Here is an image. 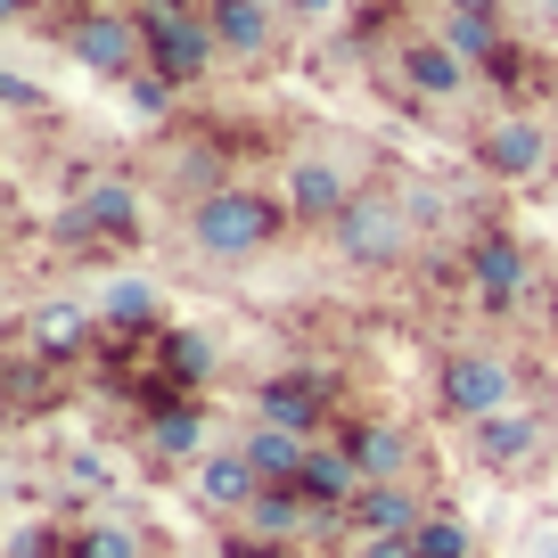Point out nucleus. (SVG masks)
I'll return each mask as SVG.
<instances>
[{"label":"nucleus","mask_w":558,"mask_h":558,"mask_svg":"<svg viewBox=\"0 0 558 558\" xmlns=\"http://www.w3.org/2000/svg\"><path fill=\"white\" fill-rule=\"evenodd\" d=\"M58 50H66L83 74H99V83L148 74V41H140V17L123 0H74L66 17H58Z\"/></svg>","instance_id":"obj_2"},{"label":"nucleus","mask_w":558,"mask_h":558,"mask_svg":"<svg viewBox=\"0 0 558 558\" xmlns=\"http://www.w3.org/2000/svg\"><path fill=\"white\" fill-rule=\"evenodd\" d=\"M279 9H288L296 25H337L345 17V0H279Z\"/></svg>","instance_id":"obj_31"},{"label":"nucleus","mask_w":558,"mask_h":558,"mask_svg":"<svg viewBox=\"0 0 558 558\" xmlns=\"http://www.w3.org/2000/svg\"><path fill=\"white\" fill-rule=\"evenodd\" d=\"M239 452H246V469L263 476V485H296L304 476V452H313V436H296V427H271V418H255L239 436Z\"/></svg>","instance_id":"obj_20"},{"label":"nucleus","mask_w":558,"mask_h":558,"mask_svg":"<svg viewBox=\"0 0 558 558\" xmlns=\"http://www.w3.org/2000/svg\"><path fill=\"white\" fill-rule=\"evenodd\" d=\"M525 17H534V25H558V0H525Z\"/></svg>","instance_id":"obj_34"},{"label":"nucleus","mask_w":558,"mask_h":558,"mask_svg":"<svg viewBox=\"0 0 558 558\" xmlns=\"http://www.w3.org/2000/svg\"><path fill=\"white\" fill-rule=\"evenodd\" d=\"M99 320H107V337H157L165 320H157V288L148 279H116L99 296Z\"/></svg>","instance_id":"obj_23"},{"label":"nucleus","mask_w":558,"mask_h":558,"mask_svg":"<svg viewBox=\"0 0 558 558\" xmlns=\"http://www.w3.org/2000/svg\"><path fill=\"white\" fill-rule=\"evenodd\" d=\"M107 337V320H99V304H41L34 320H25V353H41L50 369H66V362H83L90 345Z\"/></svg>","instance_id":"obj_12"},{"label":"nucleus","mask_w":558,"mask_h":558,"mask_svg":"<svg viewBox=\"0 0 558 558\" xmlns=\"http://www.w3.org/2000/svg\"><path fill=\"white\" fill-rule=\"evenodd\" d=\"M550 411H525V402H509V411L476 418L469 427V460L485 476H501V485H525V476H542V460H550Z\"/></svg>","instance_id":"obj_8"},{"label":"nucleus","mask_w":558,"mask_h":558,"mask_svg":"<svg viewBox=\"0 0 558 558\" xmlns=\"http://www.w3.org/2000/svg\"><path fill=\"white\" fill-rule=\"evenodd\" d=\"M66 558H148V542L123 518H83V525H66Z\"/></svg>","instance_id":"obj_24"},{"label":"nucleus","mask_w":558,"mask_h":558,"mask_svg":"<svg viewBox=\"0 0 558 558\" xmlns=\"http://www.w3.org/2000/svg\"><path fill=\"white\" fill-rule=\"evenodd\" d=\"M123 99H132V116L165 123V107H173V83H165V74L148 66V74H132V83H123Z\"/></svg>","instance_id":"obj_28"},{"label":"nucleus","mask_w":558,"mask_h":558,"mask_svg":"<svg viewBox=\"0 0 558 558\" xmlns=\"http://www.w3.org/2000/svg\"><path fill=\"white\" fill-rule=\"evenodd\" d=\"M157 378L173 386V395H206V378H214V337H197V329H157Z\"/></svg>","instance_id":"obj_21"},{"label":"nucleus","mask_w":558,"mask_h":558,"mask_svg":"<svg viewBox=\"0 0 558 558\" xmlns=\"http://www.w3.org/2000/svg\"><path fill=\"white\" fill-rule=\"evenodd\" d=\"M222 558H304V550H296V542H263V534H246V525H239V534L222 542Z\"/></svg>","instance_id":"obj_29"},{"label":"nucleus","mask_w":558,"mask_h":558,"mask_svg":"<svg viewBox=\"0 0 558 558\" xmlns=\"http://www.w3.org/2000/svg\"><path fill=\"white\" fill-rule=\"evenodd\" d=\"M66 485H83V493H107V460H99V452H74V460H66Z\"/></svg>","instance_id":"obj_32"},{"label":"nucleus","mask_w":558,"mask_h":558,"mask_svg":"<svg viewBox=\"0 0 558 558\" xmlns=\"http://www.w3.org/2000/svg\"><path fill=\"white\" fill-rule=\"evenodd\" d=\"M362 485H369V476H362V460L345 452V436H320L313 452H304L296 493H304L313 509H353V501H362Z\"/></svg>","instance_id":"obj_18"},{"label":"nucleus","mask_w":558,"mask_h":558,"mask_svg":"<svg viewBox=\"0 0 558 558\" xmlns=\"http://www.w3.org/2000/svg\"><path fill=\"white\" fill-rule=\"evenodd\" d=\"M123 9H132V0H123Z\"/></svg>","instance_id":"obj_35"},{"label":"nucleus","mask_w":558,"mask_h":558,"mask_svg":"<svg viewBox=\"0 0 558 558\" xmlns=\"http://www.w3.org/2000/svg\"><path fill=\"white\" fill-rule=\"evenodd\" d=\"M132 17H140V41H148V66L173 90H190L222 58V41L206 25V0H132Z\"/></svg>","instance_id":"obj_4"},{"label":"nucleus","mask_w":558,"mask_h":558,"mask_svg":"<svg viewBox=\"0 0 558 558\" xmlns=\"http://www.w3.org/2000/svg\"><path fill=\"white\" fill-rule=\"evenodd\" d=\"M329 411H337V378L329 369H279V378L255 386V418L271 427H296V436H329Z\"/></svg>","instance_id":"obj_11"},{"label":"nucleus","mask_w":558,"mask_h":558,"mask_svg":"<svg viewBox=\"0 0 558 558\" xmlns=\"http://www.w3.org/2000/svg\"><path fill=\"white\" fill-rule=\"evenodd\" d=\"M418 558H476V525L460 509H427L418 525Z\"/></svg>","instance_id":"obj_25"},{"label":"nucleus","mask_w":558,"mask_h":558,"mask_svg":"<svg viewBox=\"0 0 558 558\" xmlns=\"http://www.w3.org/2000/svg\"><path fill=\"white\" fill-rule=\"evenodd\" d=\"M534 246L518 239V230H476L469 246H460V288L476 296V313L493 320H518L525 304H534Z\"/></svg>","instance_id":"obj_5"},{"label":"nucleus","mask_w":558,"mask_h":558,"mask_svg":"<svg viewBox=\"0 0 558 558\" xmlns=\"http://www.w3.org/2000/svg\"><path fill=\"white\" fill-rule=\"evenodd\" d=\"M9 558H66V525L58 518H25L17 534H9Z\"/></svg>","instance_id":"obj_27"},{"label":"nucleus","mask_w":558,"mask_h":558,"mask_svg":"<svg viewBox=\"0 0 558 558\" xmlns=\"http://www.w3.org/2000/svg\"><path fill=\"white\" fill-rule=\"evenodd\" d=\"M353 558H418V534H353Z\"/></svg>","instance_id":"obj_30"},{"label":"nucleus","mask_w":558,"mask_h":558,"mask_svg":"<svg viewBox=\"0 0 558 558\" xmlns=\"http://www.w3.org/2000/svg\"><path fill=\"white\" fill-rule=\"evenodd\" d=\"M436 41L444 50H460L476 74L493 66V58L509 50V25H501V0H444V17H436Z\"/></svg>","instance_id":"obj_17"},{"label":"nucleus","mask_w":558,"mask_h":558,"mask_svg":"<svg viewBox=\"0 0 558 558\" xmlns=\"http://www.w3.org/2000/svg\"><path fill=\"white\" fill-rule=\"evenodd\" d=\"M395 83L411 90V99H460V90L476 83V66L460 50H444L436 34H418V41H395Z\"/></svg>","instance_id":"obj_14"},{"label":"nucleus","mask_w":558,"mask_h":558,"mask_svg":"<svg viewBox=\"0 0 558 558\" xmlns=\"http://www.w3.org/2000/svg\"><path fill=\"white\" fill-rule=\"evenodd\" d=\"M279 206H288V222H304V230H329L337 214L353 206V181L337 173L329 157H296V165H288V181H279Z\"/></svg>","instance_id":"obj_13"},{"label":"nucleus","mask_w":558,"mask_h":558,"mask_svg":"<svg viewBox=\"0 0 558 558\" xmlns=\"http://www.w3.org/2000/svg\"><path fill=\"white\" fill-rule=\"evenodd\" d=\"M190 485H197V509H206V518H230V525H239L246 509H255L263 476L246 469V452H239V444H214V452L190 469Z\"/></svg>","instance_id":"obj_15"},{"label":"nucleus","mask_w":558,"mask_h":558,"mask_svg":"<svg viewBox=\"0 0 558 558\" xmlns=\"http://www.w3.org/2000/svg\"><path fill=\"white\" fill-rule=\"evenodd\" d=\"M140 444H148V460H165V469H197V460L214 452L206 395H173V386H157V395L140 402Z\"/></svg>","instance_id":"obj_10"},{"label":"nucleus","mask_w":558,"mask_h":558,"mask_svg":"<svg viewBox=\"0 0 558 558\" xmlns=\"http://www.w3.org/2000/svg\"><path fill=\"white\" fill-rule=\"evenodd\" d=\"M427 493L418 485H362V501L345 509V525L353 534H418V525H427Z\"/></svg>","instance_id":"obj_19"},{"label":"nucleus","mask_w":558,"mask_h":558,"mask_svg":"<svg viewBox=\"0 0 558 558\" xmlns=\"http://www.w3.org/2000/svg\"><path fill=\"white\" fill-rule=\"evenodd\" d=\"M206 25L230 58H263L271 50V9L263 0H206Z\"/></svg>","instance_id":"obj_22"},{"label":"nucleus","mask_w":558,"mask_h":558,"mask_svg":"<svg viewBox=\"0 0 558 558\" xmlns=\"http://www.w3.org/2000/svg\"><path fill=\"white\" fill-rule=\"evenodd\" d=\"M181 230H190V255H206V263H255L263 246L288 230V206H279L271 190H246V181H230V190L197 197Z\"/></svg>","instance_id":"obj_1"},{"label":"nucleus","mask_w":558,"mask_h":558,"mask_svg":"<svg viewBox=\"0 0 558 558\" xmlns=\"http://www.w3.org/2000/svg\"><path fill=\"white\" fill-rule=\"evenodd\" d=\"M0 99L17 107V116H34V107H41V90H34V83H25V74H0Z\"/></svg>","instance_id":"obj_33"},{"label":"nucleus","mask_w":558,"mask_h":558,"mask_svg":"<svg viewBox=\"0 0 558 558\" xmlns=\"http://www.w3.org/2000/svg\"><path fill=\"white\" fill-rule=\"evenodd\" d=\"M476 165H485L493 181H509V190H534V181L558 173V132L534 116V107H509V116L485 123V140H476Z\"/></svg>","instance_id":"obj_9"},{"label":"nucleus","mask_w":558,"mask_h":558,"mask_svg":"<svg viewBox=\"0 0 558 558\" xmlns=\"http://www.w3.org/2000/svg\"><path fill=\"white\" fill-rule=\"evenodd\" d=\"M485 83H493V90H501V99H509V107H518V99H525V90H534V83H542V66H534V50H518V41H509V50H501V58H493V66H485Z\"/></svg>","instance_id":"obj_26"},{"label":"nucleus","mask_w":558,"mask_h":558,"mask_svg":"<svg viewBox=\"0 0 558 558\" xmlns=\"http://www.w3.org/2000/svg\"><path fill=\"white\" fill-rule=\"evenodd\" d=\"M337 436H345V452L362 460L369 485H411L418 476V444H411V427H395V418H353Z\"/></svg>","instance_id":"obj_16"},{"label":"nucleus","mask_w":558,"mask_h":558,"mask_svg":"<svg viewBox=\"0 0 558 558\" xmlns=\"http://www.w3.org/2000/svg\"><path fill=\"white\" fill-rule=\"evenodd\" d=\"M58 246L66 255H116V246H140V230H148V214H140V190L123 173H99L83 181V190L58 206Z\"/></svg>","instance_id":"obj_3"},{"label":"nucleus","mask_w":558,"mask_h":558,"mask_svg":"<svg viewBox=\"0 0 558 558\" xmlns=\"http://www.w3.org/2000/svg\"><path fill=\"white\" fill-rule=\"evenodd\" d=\"M518 386H525V369L509 362L501 345H452V353L436 362V402H444V418H460V427L509 411V402H518Z\"/></svg>","instance_id":"obj_6"},{"label":"nucleus","mask_w":558,"mask_h":558,"mask_svg":"<svg viewBox=\"0 0 558 558\" xmlns=\"http://www.w3.org/2000/svg\"><path fill=\"white\" fill-rule=\"evenodd\" d=\"M411 230H418V214L402 206L395 190H353V206L329 222V246L353 271H395V263L411 255Z\"/></svg>","instance_id":"obj_7"}]
</instances>
